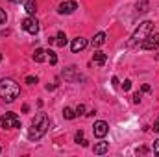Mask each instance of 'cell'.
Masks as SVG:
<instances>
[{"label": "cell", "mask_w": 159, "mask_h": 157, "mask_svg": "<svg viewBox=\"0 0 159 157\" xmlns=\"http://www.w3.org/2000/svg\"><path fill=\"white\" fill-rule=\"evenodd\" d=\"M26 83H28V85H34V83H37V78H34V76H28V78H26Z\"/></svg>", "instance_id": "cell-23"}, {"label": "cell", "mask_w": 159, "mask_h": 157, "mask_svg": "<svg viewBox=\"0 0 159 157\" xmlns=\"http://www.w3.org/2000/svg\"><path fill=\"white\" fill-rule=\"evenodd\" d=\"M122 89H124V91H129V89H131V81H129V79H124Z\"/></svg>", "instance_id": "cell-20"}, {"label": "cell", "mask_w": 159, "mask_h": 157, "mask_svg": "<svg viewBox=\"0 0 159 157\" xmlns=\"http://www.w3.org/2000/svg\"><path fill=\"white\" fill-rule=\"evenodd\" d=\"M154 131H159V118L156 120V124H154Z\"/></svg>", "instance_id": "cell-28"}, {"label": "cell", "mask_w": 159, "mask_h": 157, "mask_svg": "<svg viewBox=\"0 0 159 157\" xmlns=\"http://www.w3.org/2000/svg\"><path fill=\"white\" fill-rule=\"evenodd\" d=\"M133 104H141V94H139V92L133 94Z\"/></svg>", "instance_id": "cell-25"}, {"label": "cell", "mask_w": 159, "mask_h": 157, "mask_svg": "<svg viewBox=\"0 0 159 157\" xmlns=\"http://www.w3.org/2000/svg\"><path fill=\"white\" fill-rule=\"evenodd\" d=\"M154 154L159 155V139H157V141H154Z\"/></svg>", "instance_id": "cell-24"}, {"label": "cell", "mask_w": 159, "mask_h": 157, "mask_svg": "<svg viewBox=\"0 0 159 157\" xmlns=\"http://www.w3.org/2000/svg\"><path fill=\"white\" fill-rule=\"evenodd\" d=\"M81 139H83V131L80 129L78 133H76V142H78V144H80V141H81Z\"/></svg>", "instance_id": "cell-26"}, {"label": "cell", "mask_w": 159, "mask_h": 157, "mask_svg": "<svg viewBox=\"0 0 159 157\" xmlns=\"http://www.w3.org/2000/svg\"><path fill=\"white\" fill-rule=\"evenodd\" d=\"M24 9L28 11V15H35V11H37V2H35V0H26Z\"/></svg>", "instance_id": "cell-14"}, {"label": "cell", "mask_w": 159, "mask_h": 157, "mask_svg": "<svg viewBox=\"0 0 159 157\" xmlns=\"http://www.w3.org/2000/svg\"><path fill=\"white\" fill-rule=\"evenodd\" d=\"M143 91L144 92H150V85H143Z\"/></svg>", "instance_id": "cell-29"}, {"label": "cell", "mask_w": 159, "mask_h": 157, "mask_svg": "<svg viewBox=\"0 0 159 157\" xmlns=\"http://www.w3.org/2000/svg\"><path fill=\"white\" fill-rule=\"evenodd\" d=\"M107 131H109V126H107V122H104V120H98V122H94V128H93V133H94V137H98V139H104V137L107 135Z\"/></svg>", "instance_id": "cell-8"}, {"label": "cell", "mask_w": 159, "mask_h": 157, "mask_svg": "<svg viewBox=\"0 0 159 157\" xmlns=\"http://www.w3.org/2000/svg\"><path fill=\"white\" fill-rule=\"evenodd\" d=\"M20 26H22L24 32H28V34H32V35H35V34L39 32V22H37L35 19H32V17H26Z\"/></svg>", "instance_id": "cell-5"}, {"label": "cell", "mask_w": 159, "mask_h": 157, "mask_svg": "<svg viewBox=\"0 0 159 157\" xmlns=\"http://www.w3.org/2000/svg\"><path fill=\"white\" fill-rule=\"evenodd\" d=\"M9 2H15V4H17V2H20V0H9Z\"/></svg>", "instance_id": "cell-30"}, {"label": "cell", "mask_w": 159, "mask_h": 157, "mask_svg": "<svg viewBox=\"0 0 159 157\" xmlns=\"http://www.w3.org/2000/svg\"><path fill=\"white\" fill-rule=\"evenodd\" d=\"M63 117L67 118V120H72V118H76V111H72L70 107H65L63 109Z\"/></svg>", "instance_id": "cell-17"}, {"label": "cell", "mask_w": 159, "mask_h": 157, "mask_svg": "<svg viewBox=\"0 0 159 157\" xmlns=\"http://www.w3.org/2000/svg\"><path fill=\"white\" fill-rule=\"evenodd\" d=\"M19 94H20V87H19V83L15 79H11V78L0 79V98L2 100L11 104V102H15V98Z\"/></svg>", "instance_id": "cell-2"}, {"label": "cell", "mask_w": 159, "mask_h": 157, "mask_svg": "<svg viewBox=\"0 0 159 157\" xmlns=\"http://www.w3.org/2000/svg\"><path fill=\"white\" fill-rule=\"evenodd\" d=\"M85 46H87V39H83V37H76V39L72 41V44H70V48H72L74 54H78V52H81V50H85Z\"/></svg>", "instance_id": "cell-9"}, {"label": "cell", "mask_w": 159, "mask_h": 157, "mask_svg": "<svg viewBox=\"0 0 159 157\" xmlns=\"http://www.w3.org/2000/svg\"><path fill=\"white\" fill-rule=\"evenodd\" d=\"M0 59H2V56H0Z\"/></svg>", "instance_id": "cell-32"}, {"label": "cell", "mask_w": 159, "mask_h": 157, "mask_svg": "<svg viewBox=\"0 0 159 157\" xmlns=\"http://www.w3.org/2000/svg\"><path fill=\"white\" fill-rule=\"evenodd\" d=\"M135 154H137V155H144V154H148V148H144V146H143V148H137Z\"/></svg>", "instance_id": "cell-21"}, {"label": "cell", "mask_w": 159, "mask_h": 157, "mask_svg": "<svg viewBox=\"0 0 159 157\" xmlns=\"http://www.w3.org/2000/svg\"><path fill=\"white\" fill-rule=\"evenodd\" d=\"M137 11H139V13L148 11V0H141V2L137 4Z\"/></svg>", "instance_id": "cell-18"}, {"label": "cell", "mask_w": 159, "mask_h": 157, "mask_svg": "<svg viewBox=\"0 0 159 157\" xmlns=\"http://www.w3.org/2000/svg\"><path fill=\"white\" fill-rule=\"evenodd\" d=\"M34 61H35V63H43V61H46V50L37 48V50L34 52Z\"/></svg>", "instance_id": "cell-13"}, {"label": "cell", "mask_w": 159, "mask_h": 157, "mask_svg": "<svg viewBox=\"0 0 159 157\" xmlns=\"http://www.w3.org/2000/svg\"><path fill=\"white\" fill-rule=\"evenodd\" d=\"M109 150V142H98V144H94V148H93V152L96 154V155H102V154H106Z\"/></svg>", "instance_id": "cell-11"}, {"label": "cell", "mask_w": 159, "mask_h": 157, "mask_svg": "<svg viewBox=\"0 0 159 157\" xmlns=\"http://www.w3.org/2000/svg\"><path fill=\"white\" fill-rule=\"evenodd\" d=\"M76 9H78V2H74V0L61 2V4H59V7H57V11H59L61 15H70V13H74Z\"/></svg>", "instance_id": "cell-7"}, {"label": "cell", "mask_w": 159, "mask_h": 157, "mask_svg": "<svg viewBox=\"0 0 159 157\" xmlns=\"http://www.w3.org/2000/svg\"><path fill=\"white\" fill-rule=\"evenodd\" d=\"M157 59H159V56H157Z\"/></svg>", "instance_id": "cell-33"}, {"label": "cell", "mask_w": 159, "mask_h": 157, "mask_svg": "<svg viewBox=\"0 0 159 157\" xmlns=\"http://www.w3.org/2000/svg\"><path fill=\"white\" fill-rule=\"evenodd\" d=\"M0 124H2L4 129H15V128L20 126V118H19L17 113H6L0 118Z\"/></svg>", "instance_id": "cell-4"}, {"label": "cell", "mask_w": 159, "mask_h": 157, "mask_svg": "<svg viewBox=\"0 0 159 157\" xmlns=\"http://www.w3.org/2000/svg\"><path fill=\"white\" fill-rule=\"evenodd\" d=\"M111 83H113V87H119V78L113 76V78H111Z\"/></svg>", "instance_id": "cell-27"}, {"label": "cell", "mask_w": 159, "mask_h": 157, "mask_svg": "<svg viewBox=\"0 0 159 157\" xmlns=\"http://www.w3.org/2000/svg\"><path fill=\"white\" fill-rule=\"evenodd\" d=\"M6 19H7V17H6V11L0 7V24H4V22H6Z\"/></svg>", "instance_id": "cell-22"}, {"label": "cell", "mask_w": 159, "mask_h": 157, "mask_svg": "<svg viewBox=\"0 0 159 157\" xmlns=\"http://www.w3.org/2000/svg\"><path fill=\"white\" fill-rule=\"evenodd\" d=\"M93 61H94V63H98V65H104V63L107 61V56H106L104 52H100V50H96V52L93 54Z\"/></svg>", "instance_id": "cell-12"}, {"label": "cell", "mask_w": 159, "mask_h": 157, "mask_svg": "<svg viewBox=\"0 0 159 157\" xmlns=\"http://www.w3.org/2000/svg\"><path fill=\"white\" fill-rule=\"evenodd\" d=\"M106 39H107V35L104 34V32H98L94 37H93V41H91V44L94 46V48H98V46H102L104 43H106Z\"/></svg>", "instance_id": "cell-10"}, {"label": "cell", "mask_w": 159, "mask_h": 157, "mask_svg": "<svg viewBox=\"0 0 159 157\" xmlns=\"http://www.w3.org/2000/svg\"><path fill=\"white\" fill-rule=\"evenodd\" d=\"M152 32H154V22H152V20H144V22H141V24H139V28L133 32L131 39L128 41V46H129V48H133V46H137V44L141 46V44H143V41L146 39Z\"/></svg>", "instance_id": "cell-3"}, {"label": "cell", "mask_w": 159, "mask_h": 157, "mask_svg": "<svg viewBox=\"0 0 159 157\" xmlns=\"http://www.w3.org/2000/svg\"><path fill=\"white\" fill-rule=\"evenodd\" d=\"M56 44H57V46H65V44H67V35H65L63 32L57 34V37H56Z\"/></svg>", "instance_id": "cell-16"}, {"label": "cell", "mask_w": 159, "mask_h": 157, "mask_svg": "<svg viewBox=\"0 0 159 157\" xmlns=\"http://www.w3.org/2000/svg\"><path fill=\"white\" fill-rule=\"evenodd\" d=\"M81 115H85V105L83 104H80L76 107V117H81Z\"/></svg>", "instance_id": "cell-19"}, {"label": "cell", "mask_w": 159, "mask_h": 157, "mask_svg": "<svg viewBox=\"0 0 159 157\" xmlns=\"http://www.w3.org/2000/svg\"><path fill=\"white\" fill-rule=\"evenodd\" d=\"M46 59L50 61V65H56L57 63V54L54 50H46Z\"/></svg>", "instance_id": "cell-15"}, {"label": "cell", "mask_w": 159, "mask_h": 157, "mask_svg": "<svg viewBox=\"0 0 159 157\" xmlns=\"http://www.w3.org/2000/svg\"><path fill=\"white\" fill-rule=\"evenodd\" d=\"M141 48L143 50H156V48H159V34H150L146 39L143 41V44H141Z\"/></svg>", "instance_id": "cell-6"}, {"label": "cell", "mask_w": 159, "mask_h": 157, "mask_svg": "<svg viewBox=\"0 0 159 157\" xmlns=\"http://www.w3.org/2000/svg\"><path fill=\"white\" fill-rule=\"evenodd\" d=\"M0 154H2V146H0Z\"/></svg>", "instance_id": "cell-31"}, {"label": "cell", "mask_w": 159, "mask_h": 157, "mask_svg": "<svg viewBox=\"0 0 159 157\" xmlns=\"http://www.w3.org/2000/svg\"><path fill=\"white\" fill-rule=\"evenodd\" d=\"M48 128H50L48 117H46L44 113H37V117L34 118L32 128H30V131H28V139H30V141H39L41 137L48 131Z\"/></svg>", "instance_id": "cell-1"}]
</instances>
